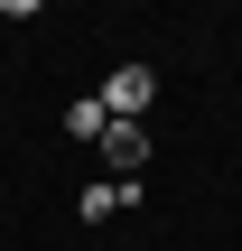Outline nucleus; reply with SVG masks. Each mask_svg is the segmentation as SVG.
<instances>
[{
    "instance_id": "f257e3e1",
    "label": "nucleus",
    "mask_w": 242,
    "mask_h": 251,
    "mask_svg": "<svg viewBox=\"0 0 242 251\" xmlns=\"http://www.w3.org/2000/svg\"><path fill=\"white\" fill-rule=\"evenodd\" d=\"M149 93H159V75H149V65H112L93 102H103L112 121H140V112H149Z\"/></svg>"
},
{
    "instance_id": "f03ea898",
    "label": "nucleus",
    "mask_w": 242,
    "mask_h": 251,
    "mask_svg": "<svg viewBox=\"0 0 242 251\" xmlns=\"http://www.w3.org/2000/svg\"><path fill=\"white\" fill-rule=\"evenodd\" d=\"M93 149H103V168H112V177H131V168L149 158V130H140V121H103V140H93Z\"/></svg>"
},
{
    "instance_id": "7ed1b4c3",
    "label": "nucleus",
    "mask_w": 242,
    "mask_h": 251,
    "mask_svg": "<svg viewBox=\"0 0 242 251\" xmlns=\"http://www.w3.org/2000/svg\"><path fill=\"white\" fill-rule=\"evenodd\" d=\"M103 121H112L103 102H65V130H75V140H103Z\"/></svg>"
}]
</instances>
